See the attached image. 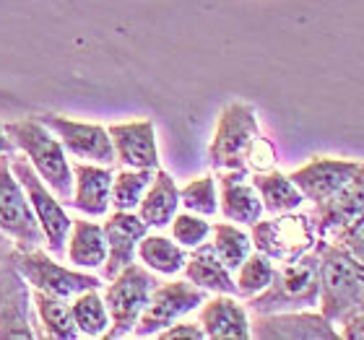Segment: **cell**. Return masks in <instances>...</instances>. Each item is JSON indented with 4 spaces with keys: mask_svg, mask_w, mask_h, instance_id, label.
I'll return each mask as SVG.
<instances>
[{
    "mask_svg": "<svg viewBox=\"0 0 364 340\" xmlns=\"http://www.w3.org/2000/svg\"><path fill=\"white\" fill-rule=\"evenodd\" d=\"M320 252V312L333 325L364 312V263L331 239L315 242Z\"/></svg>",
    "mask_w": 364,
    "mask_h": 340,
    "instance_id": "cell-1",
    "label": "cell"
},
{
    "mask_svg": "<svg viewBox=\"0 0 364 340\" xmlns=\"http://www.w3.org/2000/svg\"><path fill=\"white\" fill-rule=\"evenodd\" d=\"M14 146L31 161V167L45 180V185L60 197L63 205L73 200V167H70L65 148L53 130L42 125L39 117H23L3 125Z\"/></svg>",
    "mask_w": 364,
    "mask_h": 340,
    "instance_id": "cell-2",
    "label": "cell"
},
{
    "mask_svg": "<svg viewBox=\"0 0 364 340\" xmlns=\"http://www.w3.org/2000/svg\"><path fill=\"white\" fill-rule=\"evenodd\" d=\"M320 302V252L312 247L291 263H281L266 291L247 299L252 314L312 309Z\"/></svg>",
    "mask_w": 364,
    "mask_h": 340,
    "instance_id": "cell-3",
    "label": "cell"
},
{
    "mask_svg": "<svg viewBox=\"0 0 364 340\" xmlns=\"http://www.w3.org/2000/svg\"><path fill=\"white\" fill-rule=\"evenodd\" d=\"M156 283L159 280L154 270L138 263H130L114 278H109V286L105 288V304L109 312V330L105 333L107 340L133 335V327H136L138 317L144 314Z\"/></svg>",
    "mask_w": 364,
    "mask_h": 340,
    "instance_id": "cell-4",
    "label": "cell"
},
{
    "mask_svg": "<svg viewBox=\"0 0 364 340\" xmlns=\"http://www.w3.org/2000/svg\"><path fill=\"white\" fill-rule=\"evenodd\" d=\"M260 136L258 112L247 102H232L221 109L211 146H208V164L216 172L224 169H245V159L252 141Z\"/></svg>",
    "mask_w": 364,
    "mask_h": 340,
    "instance_id": "cell-5",
    "label": "cell"
},
{
    "mask_svg": "<svg viewBox=\"0 0 364 340\" xmlns=\"http://www.w3.org/2000/svg\"><path fill=\"white\" fill-rule=\"evenodd\" d=\"M250 239L252 247L271 257L273 263H291L315 247L318 231L310 213L289 211L268 221H255L250 226Z\"/></svg>",
    "mask_w": 364,
    "mask_h": 340,
    "instance_id": "cell-6",
    "label": "cell"
},
{
    "mask_svg": "<svg viewBox=\"0 0 364 340\" xmlns=\"http://www.w3.org/2000/svg\"><path fill=\"white\" fill-rule=\"evenodd\" d=\"M11 169H14L16 180L21 182L23 192H26L31 208H34V216H37L42 234H45L47 252L50 255H63L65 242H68L70 224H73L65 205L60 203V197L55 195L53 190L47 187L45 180L39 177L37 169L31 167V161L26 156L11 153Z\"/></svg>",
    "mask_w": 364,
    "mask_h": 340,
    "instance_id": "cell-7",
    "label": "cell"
},
{
    "mask_svg": "<svg viewBox=\"0 0 364 340\" xmlns=\"http://www.w3.org/2000/svg\"><path fill=\"white\" fill-rule=\"evenodd\" d=\"M0 231L14 242L16 250H39L45 244L34 208L11 169V153L0 156Z\"/></svg>",
    "mask_w": 364,
    "mask_h": 340,
    "instance_id": "cell-8",
    "label": "cell"
},
{
    "mask_svg": "<svg viewBox=\"0 0 364 340\" xmlns=\"http://www.w3.org/2000/svg\"><path fill=\"white\" fill-rule=\"evenodd\" d=\"M14 265L34 291H45V294L65 299V302L73 299L76 294H81V291L102 286L99 275L84 273L81 268L70 270L65 265L55 263L42 247L39 250H16Z\"/></svg>",
    "mask_w": 364,
    "mask_h": 340,
    "instance_id": "cell-9",
    "label": "cell"
},
{
    "mask_svg": "<svg viewBox=\"0 0 364 340\" xmlns=\"http://www.w3.org/2000/svg\"><path fill=\"white\" fill-rule=\"evenodd\" d=\"M208 299V291L198 288L190 280H169V283H156L151 291V299L146 304L144 314L138 317L133 335L136 338H156V335L177 322L190 312L200 309V304Z\"/></svg>",
    "mask_w": 364,
    "mask_h": 340,
    "instance_id": "cell-10",
    "label": "cell"
},
{
    "mask_svg": "<svg viewBox=\"0 0 364 340\" xmlns=\"http://www.w3.org/2000/svg\"><path fill=\"white\" fill-rule=\"evenodd\" d=\"M39 122L53 130L58 141L63 143L65 153H70L78 161H91V164H114L112 138L105 125L97 122H78L63 114H39Z\"/></svg>",
    "mask_w": 364,
    "mask_h": 340,
    "instance_id": "cell-11",
    "label": "cell"
},
{
    "mask_svg": "<svg viewBox=\"0 0 364 340\" xmlns=\"http://www.w3.org/2000/svg\"><path fill=\"white\" fill-rule=\"evenodd\" d=\"M252 338L260 340H336L338 330L323 312H271V314H255L250 319Z\"/></svg>",
    "mask_w": 364,
    "mask_h": 340,
    "instance_id": "cell-12",
    "label": "cell"
},
{
    "mask_svg": "<svg viewBox=\"0 0 364 340\" xmlns=\"http://www.w3.org/2000/svg\"><path fill=\"white\" fill-rule=\"evenodd\" d=\"M362 167V161L354 159H333V156H312L304 167L294 169L289 180L294 182L296 190L310 200L312 205L323 203L328 197L338 192L346 182L354 177Z\"/></svg>",
    "mask_w": 364,
    "mask_h": 340,
    "instance_id": "cell-13",
    "label": "cell"
},
{
    "mask_svg": "<svg viewBox=\"0 0 364 340\" xmlns=\"http://www.w3.org/2000/svg\"><path fill=\"white\" fill-rule=\"evenodd\" d=\"M105 239H107V260L102 265V275L105 280L114 278L122 268L136 263L138 242L149 234V226L144 219L133 211H112L107 213L105 224Z\"/></svg>",
    "mask_w": 364,
    "mask_h": 340,
    "instance_id": "cell-14",
    "label": "cell"
},
{
    "mask_svg": "<svg viewBox=\"0 0 364 340\" xmlns=\"http://www.w3.org/2000/svg\"><path fill=\"white\" fill-rule=\"evenodd\" d=\"M112 138L114 164L128 169H159V148H156V128L151 120L114 122L107 128Z\"/></svg>",
    "mask_w": 364,
    "mask_h": 340,
    "instance_id": "cell-15",
    "label": "cell"
},
{
    "mask_svg": "<svg viewBox=\"0 0 364 340\" xmlns=\"http://www.w3.org/2000/svg\"><path fill=\"white\" fill-rule=\"evenodd\" d=\"M362 213H364V161L362 167H359V172L338 192H333L323 203H315L310 216L320 239H331L336 231H341L346 224L359 219Z\"/></svg>",
    "mask_w": 364,
    "mask_h": 340,
    "instance_id": "cell-16",
    "label": "cell"
},
{
    "mask_svg": "<svg viewBox=\"0 0 364 340\" xmlns=\"http://www.w3.org/2000/svg\"><path fill=\"white\" fill-rule=\"evenodd\" d=\"M216 187H219V211L221 216L232 224H242L252 226L255 221L263 219V200H260L258 190L250 182V172L242 169H224L216 177Z\"/></svg>",
    "mask_w": 364,
    "mask_h": 340,
    "instance_id": "cell-17",
    "label": "cell"
},
{
    "mask_svg": "<svg viewBox=\"0 0 364 340\" xmlns=\"http://www.w3.org/2000/svg\"><path fill=\"white\" fill-rule=\"evenodd\" d=\"M112 167L78 161L73 164V200L70 205L89 219H105L109 213V195H112Z\"/></svg>",
    "mask_w": 364,
    "mask_h": 340,
    "instance_id": "cell-18",
    "label": "cell"
},
{
    "mask_svg": "<svg viewBox=\"0 0 364 340\" xmlns=\"http://www.w3.org/2000/svg\"><path fill=\"white\" fill-rule=\"evenodd\" d=\"M205 338L211 340H247L250 333V314L232 294H216L200 304V319Z\"/></svg>",
    "mask_w": 364,
    "mask_h": 340,
    "instance_id": "cell-19",
    "label": "cell"
},
{
    "mask_svg": "<svg viewBox=\"0 0 364 340\" xmlns=\"http://www.w3.org/2000/svg\"><path fill=\"white\" fill-rule=\"evenodd\" d=\"M185 278L190 283H196L198 288H203L208 294H232L237 296V283L232 278V270L221 263L211 242H203L193 247L185 263Z\"/></svg>",
    "mask_w": 364,
    "mask_h": 340,
    "instance_id": "cell-20",
    "label": "cell"
},
{
    "mask_svg": "<svg viewBox=\"0 0 364 340\" xmlns=\"http://www.w3.org/2000/svg\"><path fill=\"white\" fill-rule=\"evenodd\" d=\"M136 211L149 229H167L180 211V187L175 177L164 169H156Z\"/></svg>",
    "mask_w": 364,
    "mask_h": 340,
    "instance_id": "cell-21",
    "label": "cell"
},
{
    "mask_svg": "<svg viewBox=\"0 0 364 340\" xmlns=\"http://www.w3.org/2000/svg\"><path fill=\"white\" fill-rule=\"evenodd\" d=\"M68 263L81 270H97L107 260V239L105 229L97 221H73L65 242Z\"/></svg>",
    "mask_w": 364,
    "mask_h": 340,
    "instance_id": "cell-22",
    "label": "cell"
},
{
    "mask_svg": "<svg viewBox=\"0 0 364 340\" xmlns=\"http://www.w3.org/2000/svg\"><path fill=\"white\" fill-rule=\"evenodd\" d=\"M250 182L258 190L260 200H263V211L271 216L289 211H299L304 203V195L296 190V185L289 180V174L271 169V172L250 174Z\"/></svg>",
    "mask_w": 364,
    "mask_h": 340,
    "instance_id": "cell-23",
    "label": "cell"
},
{
    "mask_svg": "<svg viewBox=\"0 0 364 340\" xmlns=\"http://www.w3.org/2000/svg\"><path fill=\"white\" fill-rule=\"evenodd\" d=\"M34 302V312H37V322L42 327V338L50 340H76L81 338V330L76 327L70 304H65V299L50 296L45 291H34L31 294Z\"/></svg>",
    "mask_w": 364,
    "mask_h": 340,
    "instance_id": "cell-24",
    "label": "cell"
},
{
    "mask_svg": "<svg viewBox=\"0 0 364 340\" xmlns=\"http://www.w3.org/2000/svg\"><path fill=\"white\" fill-rule=\"evenodd\" d=\"M138 257L149 270L159 275H177L188 263V250L164 234H146L138 242Z\"/></svg>",
    "mask_w": 364,
    "mask_h": 340,
    "instance_id": "cell-25",
    "label": "cell"
},
{
    "mask_svg": "<svg viewBox=\"0 0 364 340\" xmlns=\"http://www.w3.org/2000/svg\"><path fill=\"white\" fill-rule=\"evenodd\" d=\"M70 312H73L76 327L86 338H105V333L109 330V312H107L105 296L99 294L97 288L73 296Z\"/></svg>",
    "mask_w": 364,
    "mask_h": 340,
    "instance_id": "cell-26",
    "label": "cell"
},
{
    "mask_svg": "<svg viewBox=\"0 0 364 340\" xmlns=\"http://www.w3.org/2000/svg\"><path fill=\"white\" fill-rule=\"evenodd\" d=\"M211 244L219 260L227 265L229 270H237L240 265L247 260V255L252 252V239L250 234L240 229V224L232 221H221L211 226Z\"/></svg>",
    "mask_w": 364,
    "mask_h": 340,
    "instance_id": "cell-27",
    "label": "cell"
},
{
    "mask_svg": "<svg viewBox=\"0 0 364 340\" xmlns=\"http://www.w3.org/2000/svg\"><path fill=\"white\" fill-rule=\"evenodd\" d=\"M156 169H128L120 167V172L112 177V195L109 205L114 211H136L146 187L151 185Z\"/></svg>",
    "mask_w": 364,
    "mask_h": 340,
    "instance_id": "cell-28",
    "label": "cell"
},
{
    "mask_svg": "<svg viewBox=\"0 0 364 340\" xmlns=\"http://www.w3.org/2000/svg\"><path fill=\"white\" fill-rule=\"evenodd\" d=\"M273 273H276V265L268 255L263 252H250L247 260H245L240 268H237V296L242 299H250V296L266 291L268 283L273 280Z\"/></svg>",
    "mask_w": 364,
    "mask_h": 340,
    "instance_id": "cell-29",
    "label": "cell"
},
{
    "mask_svg": "<svg viewBox=\"0 0 364 340\" xmlns=\"http://www.w3.org/2000/svg\"><path fill=\"white\" fill-rule=\"evenodd\" d=\"M180 205H185V211L198 213V216H213L219 211V187H216V177L213 174H203L188 182L180 190Z\"/></svg>",
    "mask_w": 364,
    "mask_h": 340,
    "instance_id": "cell-30",
    "label": "cell"
},
{
    "mask_svg": "<svg viewBox=\"0 0 364 340\" xmlns=\"http://www.w3.org/2000/svg\"><path fill=\"white\" fill-rule=\"evenodd\" d=\"M169 229H172V239L182 244L185 250H193L198 244L208 242V236H211V224L205 221V216H198V213L190 211L177 213Z\"/></svg>",
    "mask_w": 364,
    "mask_h": 340,
    "instance_id": "cell-31",
    "label": "cell"
},
{
    "mask_svg": "<svg viewBox=\"0 0 364 340\" xmlns=\"http://www.w3.org/2000/svg\"><path fill=\"white\" fill-rule=\"evenodd\" d=\"M276 146L268 141L266 136H258L252 141L250 151H247V159H245V169L250 174H260V172H271L276 169Z\"/></svg>",
    "mask_w": 364,
    "mask_h": 340,
    "instance_id": "cell-32",
    "label": "cell"
},
{
    "mask_svg": "<svg viewBox=\"0 0 364 340\" xmlns=\"http://www.w3.org/2000/svg\"><path fill=\"white\" fill-rule=\"evenodd\" d=\"M331 242L341 244L343 250H349L359 263H364V213L359 219L351 221V224H346L341 231H336L331 236Z\"/></svg>",
    "mask_w": 364,
    "mask_h": 340,
    "instance_id": "cell-33",
    "label": "cell"
},
{
    "mask_svg": "<svg viewBox=\"0 0 364 340\" xmlns=\"http://www.w3.org/2000/svg\"><path fill=\"white\" fill-rule=\"evenodd\" d=\"M156 338L161 340H169V338H193V340H203L205 333L203 327L198 325V322H172L169 327H164Z\"/></svg>",
    "mask_w": 364,
    "mask_h": 340,
    "instance_id": "cell-34",
    "label": "cell"
},
{
    "mask_svg": "<svg viewBox=\"0 0 364 340\" xmlns=\"http://www.w3.org/2000/svg\"><path fill=\"white\" fill-rule=\"evenodd\" d=\"M14 252H16V247H14V242L8 239L3 231H0V286L6 283L11 275H16V265H14Z\"/></svg>",
    "mask_w": 364,
    "mask_h": 340,
    "instance_id": "cell-35",
    "label": "cell"
},
{
    "mask_svg": "<svg viewBox=\"0 0 364 340\" xmlns=\"http://www.w3.org/2000/svg\"><path fill=\"white\" fill-rule=\"evenodd\" d=\"M341 338L346 340H364V312L341 322Z\"/></svg>",
    "mask_w": 364,
    "mask_h": 340,
    "instance_id": "cell-36",
    "label": "cell"
},
{
    "mask_svg": "<svg viewBox=\"0 0 364 340\" xmlns=\"http://www.w3.org/2000/svg\"><path fill=\"white\" fill-rule=\"evenodd\" d=\"M3 153H16V146H14V141L8 138L6 128L0 125V156H3Z\"/></svg>",
    "mask_w": 364,
    "mask_h": 340,
    "instance_id": "cell-37",
    "label": "cell"
}]
</instances>
